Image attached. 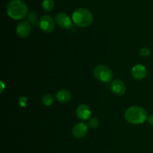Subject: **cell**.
<instances>
[{"instance_id": "1", "label": "cell", "mask_w": 153, "mask_h": 153, "mask_svg": "<svg viewBox=\"0 0 153 153\" xmlns=\"http://www.w3.org/2000/svg\"><path fill=\"white\" fill-rule=\"evenodd\" d=\"M7 13L11 19L22 20L28 14V8L22 0H11L7 5Z\"/></svg>"}, {"instance_id": "2", "label": "cell", "mask_w": 153, "mask_h": 153, "mask_svg": "<svg viewBox=\"0 0 153 153\" xmlns=\"http://www.w3.org/2000/svg\"><path fill=\"white\" fill-rule=\"evenodd\" d=\"M125 118L131 124H138L147 120L148 116L146 111L143 107L133 106L126 111Z\"/></svg>"}, {"instance_id": "3", "label": "cell", "mask_w": 153, "mask_h": 153, "mask_svg": "<svg viewBox=\"0 0 153 153\" xmlns=\"http://www.w3.org/2000/svg\"><path fill=\"white\" fill-rule=\"evenodd\" d=\"M73 21L78 26L88 27L94 21V16L89 10L81 8L73 12Z\"/></svg>"}, {"instance_id": "4", "label": "cell", "mask_w": 153, "mask_h": 153, "mask_svg": "<svg viewBox=\"0 0 153 153\" xmlns=\"http://www.w3.org/2000/svg\"><path fill=\"white\" fill-rule=\"evenodd\" d=\"M94 75L100 82H109L113 79V72L105 65H98L94 68Z\"/></svg>"}, {"instance_id": "5", "label": "cell", "mask_w": 153, "mask_h": 153, "mask_svg": "<svg viewBox=\"0 0 153 153\" xmlns=\"http://www.w3.org/2000/svg\"><path fill=\"white\" fill-rule=\"evenodd\" d=\"M40 27L43 32L50 33L55 29V22L53 18L49 15H44L40 19Z\"/></svg>"}, {"instance_id": "6", "label": "cell", "mask_w": 153, "mask_h": 153, "mask_svg": "<svg viewBox=\"0 0 153 153\" xmlns=\"http://www.w3.org/2000/svg\"><path fill=\"white\" fill-rule=\"evenodd\" d=\"M55 21L61 28L70 29L73 26V22L70 16L65 13H58L55 16Z\"/></svg>"}, {"instance_id": "7", "label": "cell", "mask_w": 153, "mask_h": 153, "mask_svg": "<svg viewBox=\"0 0 153 153\" xmlns=\"http://www.w3.org/2000/svg\"><path fill=\"white\" fill-rule=\"evenodd\" d=\"M31 32V24L27 21H22L16 26V34L22 38H26Z\"/></svg>"}, {"instance_id": "8", "label": "cell", "mask_w": 153, "mask_h": 153, "mask_svg": "<svg viewBox=\"0 0 153 153\" xmlns=\"http://www.w3.org/2000/svg\"><path fill=\"white\" fill-rule=\"evenodd\" d=\"M88 131V126L83 122L77 123L73 128L72 133L76 138H82L85 136Z\"/></svg>"}, {"instance_id": "9", "label": "cell", "mask_w": 153, "mask_h": 153, "mask_svg": "<svg viewBox=\"0 0 153 153\" xmlns=\"http://www.w3.org/2000/svg\"><path fill=\"white\" fill-rule=\"evenodd\" d=\"M147 74V70L146 68L143 64H136L131 69V75L135 80L144 79Z\"/></svg>"}, {"instance_id": "10", "label": "cell", "mask_w": 153, "mask_h": 153, "mask_svg": "<svg viewBox=\"0 0 153 153\" xmlns=\"http://www.w3.org/2000/svg\"><path fill=\"white\" fill-rule=\"evenodd\" d=\"M76 116L81 120H87L91 117V108L86 104H81L76 109Z\"/></svg>"}, {"instance_id": "11", "label": "cell", "mask_w": 153, "mask_h": 153, "mask_svg": "<svg viewBox=\"0 0 153 153\" xmlns=\"http://www.w3.org/2000/svg\"><path fill=\"white\" fill-rule=\"evenodd\" d=\"M111 89L114 94L117 95H123L126 91V86L122 80H116L111 84Z\"/></svg>"}, {"instance_id": "12", "label": "cell", "mask_w": 153, "mask_h": 153, "mask_svg": "<svg viewBox=\"0 0 153 153\" xmlns=\"http://www.w3.org/2000/svg\"><path fill=\"white\" fill-rule=\"evenodd\" d=\"M56 98L61 103H67L71 99V93L67 89H60L57 92Z\"/></svg>"}, {"instance_id": "13", "label": "cell", "mask_w": 153, "mask_h": 153, "mask_svg": "<svg viewBox=\"0 0 153 153\" xmlns=\"http://www.w3.org/2000/svg\"><path fill=\"white\" fill-rule=\"evenodd\" d=\"M27 20L33 26L37 27L40 26V20L38 19L37 14L34 11H30L27 16Z\"/></svg>"}, {"instance_id": "14", "label": "cell", "mask_w": 153, "mask_h": 153, "mask_svg": "<svg viewBox=\"0 0 153 153\" xmlns=\"http://www.w3.org/2000/svg\"><path fill=\"white\" fill-rule=\"evenodd\" d=\"M42 7L44 11L50 12L55 7V2L54 0H43L42 2Z\"/></svg>"}, {"instance_id": "15", "label": "cell", "mask_w": 153, "mask_h": 153, "mask_svg": "<svg viewBox=\"0 0 153 153\" xmlns=\"http://www.w3.org/2000/svg\"><path fill=\"white\" fill-rule=\"evenodd\" d=\"M41 101L45 106H51L54 102V98L52 94H46L42 97Z\"/></svg>"}, {"instance_id": "16", "label": "cell", "mask_w": 153, "mask_h": 153, "mask_svg": "<svg viewBox=\"0 0 153 153\" xmlns=\"http://www.w3.org/2000/svg\"><path fill=\"white\" fill-rule=\"evenodd\" d=\"M100 124V121L98 120V118L94 117V118H91L89 121V126L92 128H97Z\"/></svg>"}, {"instance_id": "17", "label": "cell", "mask_w": 153, "mask_h": 153, "mask_svg": "<svg viewBox=\"0 0 153 153\" xmlns=\"http://www.w3.org/2000/svg\"><path fill=\"white\" fill-rule=\"evenodd\" d=\"M140 55L141 56H148L150 55V50L147 47L142 48L141 50H140Z\"/></svg>"}, {"instance_id": "18", "label": "cell", "mask_w": 153, "mask_h": 153, "mask_svg": "<svg viewBox=\"0 0 153 153\" xmlns=\"http://www.w3.org/2000/svg\"><path fill=\"white\" fill-rule=\"evenodd\" d=\"M27 101V98H19V104H20L21 106H22V107H25V103H26Z\"/></svg>"}, {"instance_id": "19", "label": "cell", "mask_w": 153, "mask_h": 153, "mask_svg": "<svg viewBox=\"0 0 153 153\" xmlns=\"http://www.w3.org/2000/svg\"><path fill=\"white\" fill-rule=\"evenodd\" d=\"M147 120L148 122H149V124H150L152 126H153V114H152V115H150L149 117H148Z\"/></svg>"}]
</instances>
